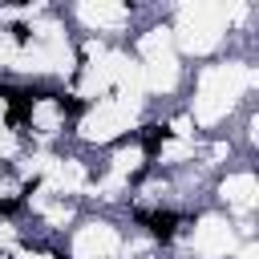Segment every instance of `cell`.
Wrapping results in <instances>:
<instances>
[{
  "instance_id": "cell-3",
  "label": "cell",
  "mask_w": 259,
  "mask_h": 259,
  "mask_svg": "<svg viewBox=\"0 0 259 259\" xmlns=\"http://www.w3.org/2000/svg\"><path fill=\"white\" fill-rule=\"evenodd\" d=\"M57 109H61L65 117H81V113H85V101H77L73 93H57Z\"/></svg>"
},
{
  "instance_id": "cell-4",
  "label": "cell",
  "mask_w": 259,
  "mask_h": 259,
  "mask_svg": "<svg viewBox=\"0 0 259 259\" xmlns=\"http://www.w3.org/2000/svg\"><path fill=\"white\" fill-rule=\"evenodd\" d=\"M20 202H24V198H4V202H0V214H4V219H8V214H16V210H20Z\"/></svg>"
},
{
  "instance_id": "cell-6",
  "label": "cell",
  "mask_w": 259,
  "mask_h": 259,
  "mask_svg": "<svg viewBox=\"0 0 259 259\" xmlns=\"http://www.w3.org/2000/svg\"><path fill=\"white\" fill-rule=\"evenodd\" d=\"M53 259H69V255H53Z\"/></svg>"
},
{
  "instance_id": "cell-2",
  "label": "cell",
  "mask_w": 259,
  "mask_h": 259,
  "mask_svg": "<svg viewBox=\"0 0 259 259\" xmlns=\"http://www.w3.org/2000/svg\"><path fill=\"white\" fill-rule=\"evenodd\" d=\"M166 138H170V130H166V125H146V130H142V150H146V158H150V162L158 158V150H162V142H166Z\"/></svg>"
},
{
  "instance_id": "cell-5",
  "label": "cell",
  "mask_w": 259,
  "mask_h": 259,
  "mask_svg": "<svg viewBox=\"0 0 259 259\" xmlns=\"http://www.w3.org/2000/svg\"><path fill=\"white\" fill-rule=\"evenodd\" d=\"M12 40L16 45H28V24H12Z\"/></svg>"
},
{
  "instance_id": "cell-7",
  "label": "cell",
  "mask_w": 259,
  "mask_h": 259,
  "mask_svg": "<svg viewBox=\"0 0 259 259\" xmlns=\"http://www.w3.org/2000/svg\"><path fill=\"white\" fill-rule=\"evenodd\" d=\"M0 259H4V251H0Z\"/></svg>"
},
{
  "instance_id": "cell-1",
  "label": "cell",
  "mask_w": 259,
  "mask_h": 259,
  "mask_svg": "<svg viewBox=\"0 0 259 259\" xmlns=\"http://www.w3.org/2000/svg\"><path fill=\"white\" fill-rule=\"evenodd\" d=\"M134 219H138V223H142L158 243H170V239H174V231H178V223H182L174 210H138Z\"/></svg>"
}]
</instances>
